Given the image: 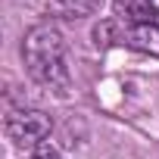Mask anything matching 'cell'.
<instances>
[{"label": "cell", "instance_id": "obj_3", "mask_svg": "<svg viewBox=\"0 0 159 159\" xmlns=\"http://www.w3.org/2000/svg\"><path fill=\"white\" fill-rule=\"evenodd\" d=\"M112 13H116V22L125 28L159 22V7L153 0H112Z\"/></svg>", "mask_w": 159, "mask_h": 159}, {"label": "cell", "instance_id": "obj_2", "mask_svg": "<svg viewBox=\"0 0 159 159\" xmlns=\"http://www.w3.org/2000/svg\"><path fill=\"white\" fill-rule=\"evenodd\" d=\"M50 131H53V122L41 109H19V112H13L7 119V134H10V140L16 147L34 150L50 137Z\"/></svg>", "mask_w": 159, "mask_h": 159}, {"label": "cell", "instance_id": "obj_4", "mask_svg": "<svg viewBox=\"0 0 159 159\" xmlns=\"http://www.w3.org/2000/svg\"><path fill=\"white\" fill-rule=\"evenodd\" d=\"M109 28L119 34V41H125L128 47L134 50H143V53H156L159 56V22H147V25H119V22H109Z\"/></svg>", "mask_w": 159, "mask_h": 159}, {"label": "cell", "instance_id": "obj_6", "mask_svg": "<svg viewBox=\"0 0 159 159\" xmlns=\"http://www.w3.org/2000/svg\"><path fill=\"white\" fill-rule=\"evenodd\" d=\"M28 159H62V156H59V150H56L50 140H44L41 147H34V150H31V156H28Z\"/></svg>", "mask_w": 159, "mask_h": 159}, {"label": "cell", "instance_id": "obj_5", "mask_svg": "<svg viewBox=\"0 0 159 159\" xmlns=\"http://www.w3.org/2000/svg\"><path fill=\"white\" fill-rule=\"evenodd\" d=\"M100 0H47V7L53 16H62V19H81V16H91L97 10Z\"/></svg>", "mask_w": 159, "mask_h": 159}, {"label": "cell", "instance_id": "obj_1", "mask_svg": "<svg viewBox=\"0 0 159 159\" xmlns=\"http://www.w3.org/2000/svg\"><path fill=\"white\" fill-rule=\"evenodd\" d=\"M22 56H25V66L34 81H41L44 88H50L56 94H69L72 72L66 62V41L56 25L41 22V25L28 28V34L22 41Z\"/></svg>", "mask_w": 159, "mask_h": 159}]
</instances>
